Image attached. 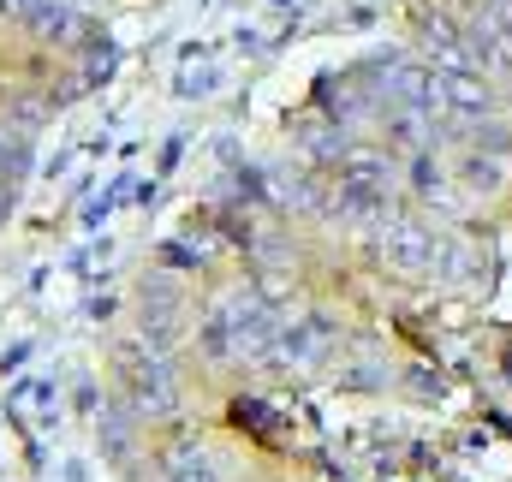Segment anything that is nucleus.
I'll return each mask as SVG.
<instances>
[{"mask_svg":"<svg viewBox=\"0 0 512 482\" xmlns=\"http://www.w3.org/2000/svg\"><path fill=\"white\" fill-rule=\"evenodd\" d=\"M387 161L382 155H346L340 161V197H334V209L340 215H376V209H387Z\"/></svg>","mask_w":512,"mask_h":482,"instance_id":"f257e3e1","label":"nucleus"},{"mask_svg":"<svg viewBox=\"0 0 512 482\" xmlns=\"http://www.w3.org/2000/svg\"><path fill=\"white\" fill-rule=\"evenodd\" d=\"M387 90H393V102H399V108H411V114H423V120H447L441 72H429V66H393Z\"/></svg>","mask_w":512,"mask_h":482,"instance_id":"7ed1b4c3","label":"nucleus"},{"mask_svg":"<svg viewBox=\"0 0 512 482\" xmlns=\"http://www.w3.org/2000/svg\"><path fill=\"white\" fill-rule=\"evenodd\" d=\"M167 482H215V465H209L203 453H197V459H191V453H179V459H173V477H167Z\"/></svg>","mask_w":512,"mask_h":482,"instance_id":"6e6552de","label":"nucleus"},{"mask_svg":"<svg viewBox=\"0 0 512 482\" xmlns=\"http://www.w3.org/2000/svg\"><path fill=\"white\" fill-rule=\"evenodd\" d=\"M126 375H131V399L143 411H173V381H167V363L161 352H126Z\"/></svg>","mask_w":512,"mask_h":482,"instance_id":"39448f33","label":"nucleus"},{"mask_svg":"<svg viewBox=\"0 0 512 482\" xmlns=\"http://www.w3.org/2000/svg\"><path fill=\"white\" fill-rule=\"evenodd\" d=\"M441 96H447V120H489L495 96L471 66H441Z\"/></svg>","mask_w":512,"mask_h":482,"instance_id":"20e7f679","label":"nucleus"},{"mask_svg":"<svg viewBox=\"0 0 512 482\" xmlns=\"http://www.w3.org/2000/svg\"><path fill=\"white\" fill-rule=\"evenodd\" d=\"M12 405L30 411V417H48V411H54V387H48V381H24V387L12 393Z\"/></svg>","mask_w":512,"mask_h":482,"instance_id":"0eeeda50","label":"nucleus"},{"mask_svg":"<svg viewBox=\"0 0 512 482\" xmlns=\"http://www.w3.org/2000/svg\"><path fill=\"white\" fill-rule=\"evenodd\" d=\"M322 346H328V328H322V322H298V328H280L274 358L280 363H310Z\"/></svg>","mask_w":512,"mask_h":482,"instance_id":"423d86ee","label":"nucleus"},{"mask_svg":"<svg viewBox=\"0 0 512 482\" xmlns=\"http://www.w3.org/2000/svg\"><path fill=\"white\" fill-rule=\"evenodd\" d=\"M387 268H399V274H423V268H435L441 262V239L435 233H423L417 221H393L382 239H376Z\"/></svg>","mask_w":512,"mask_h":482,"instance_id":"f03ea898","label":"nucleus"}]
</instances>
